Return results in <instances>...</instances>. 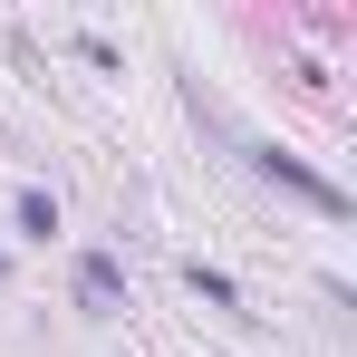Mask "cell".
I'll list each match as a JSON object with an SVG mask.
<instances>
[{
  "label": "cell",
  "mask_w": 357,
  "mask_h": 357,
  "mask_svg": "<svg viewBox=\"0 0 357 357\" xmlns=\"http://www.w3.org/2000/svg\"><path fill=\"white\" fill-rule=\"evenodd\" d=\"M241 165H251V174H261V183H290V193H299V203H309V213H328V222H348V183L309 174V165H299L290 145H271V135H241Z\"/></svg>",
  "instance_id": "obj_1"
},
{
  "label": "cell",
  "mask_w": 357,
  "mask_h": 357,
  "mask_svg": "<svg viewBox=\"0 0 357 357\" xmlns=\"http://www.w3.org/2000/svg\"><path fill=\"white\" fill-rule=\"evenodd\" d=\"M0 280H10V241H0Z\"/></svg>",
  "instance_id": "obj_6"
},
{
  "label": "cell",
  "mask_w": 357,
  "mask_h": 357,
  "mask_svg": "<svg viewBox=\"0 0 357 357\" xmlns=\"http://www.w3.org/2000/svg\"><path fill=\"white\" fill-rule=\"evenodd\" d=\"M68 290H77V319H126V299H135L126 251H116V241H87V251L68 261Z\"/></svg>",
  "instance_id": "obj_2"
},
{
  "label": "cell",
  "mask_w": 357,
  "mask_h": 357,
  "mask_svg": "<svg viewBox=\"0 0 357 357\" xmlns=\"http://www.w3.org/2000/svg\"><path fill=\"white\" fill-rule=\"evenodd\" d=\"M68 49H77V59H87V68H107V77H116V68H126V49H116V39H107V29H77Z\"/></svg>",
  "instance_id": "obj_5"
},
{
  "label": "cell",
  "mask_w": 357,
  "mask_h": 357,
  "mask_svg": "<svg viewBox=\"0 0 357 357\" xmlns=\"http://www.w3.org/2000/svg\"><path fill=\"white\" fill-rule=\"evenodd\" d=\"M59 232H68V203L49 193V183H20V193H10V241H29V251H49Z\"/></svg>",
  "instance_id": "obj_3"
},
{
  "label": "cell",
  "mask_w": 357,
  "mask_h": 357,
  "mask_svg": "<svg viewBox=\"0 0 357 357\" xmlns=\"http://www.w3.org/2000/svg\"><path fill=\"white\" fill-rule=\"evenodd\" d=\"M183 290L203 299V309H222V319H251V309H241V280H232V271H222V261H203V251L183 261Z\"/></svg>",
  "instance_id": "obj_4"
}]
</instances>
